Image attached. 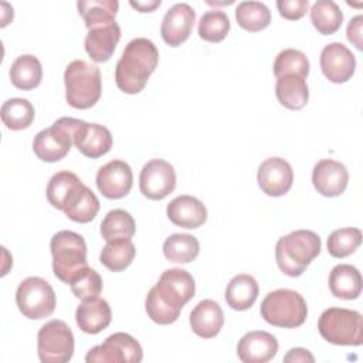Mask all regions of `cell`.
<instances>
[{
  "instance_id": "4",
  "label": "cell",
  "mask_w": 363,
  "mask_h": 363,
  "mask_svg": "<svg viewBox=\"0 0 363 363\" xmlns=\"http://www.w3.org/2000/svg\"><path fill=\"white\" fill-rule=\"evenodd\" d=\"M54 275L69 284L71 279L86 265V244L82 235L62 230L52 235L50 242Z\"/></svg>"
},
{
  "instance_id": "26",
  "label": "cell",
  "mask_w": 363,
  "mask_h": 363,
  "mask_svg": "<svg viewBox=\"0 0 363 363\" xmlns=\"http://www.w3.org/2000/svg\"><path fill=\"white\" fill-rule=\"evenodd\" d=\"M275 95L281 105L288 109H302L309 99V89L306 79L296 74H285L277 78Z\"/></svg>"
},
{
  "instance_id": "1",
  "label": "cell",
  "mask_w": 363,
  "mask_h": 363,
  "mask_svg": "<svg viewBox=\"0 0 363 363\" xmlns=\"http://www.w3.org/2000/svg\"><path fill=\"white\" fill-rule=\"evenodd\" d=\"M159 62L156 45L145 38L130 40L115 68V81L118 88L125 94H139Z\"/></svg>"
},
{
  "instance_id": "11",
  "label": "cell",
  "mask_w": 363,
  "mask_h": 363,
  "mask_svg": "<svg viewBox=\"0 0 363 363\" xmlns=\"http://www.w3.org/2000/svg\"><path fill=\"white\" fill-rule=\"evenodd\" d=\"M176 187V172L163 159L149 160L140 170L139 189L150 200H162Z\"/></svg>"
},
{
  "instance_id": "3",
  "label": "cell",
  "mask_w": 363,
  "mask_h": 363,
  "mask_svg": "<svg viewBox=\"0 0 363 363\" xmlns=\"http://www.w3.org/2000/svg\"><path fill=\"white\" fill-rule=\"evenodd\" d=\"M64 84L65 99L75 109H88L101 98V71L84 60H74L67 65Z\"/></svg>"
},
{
  "instance_id": "30",
  "label": "cell",
  "mask_w": 363,
  "mask_h": 363,
  "mask_svg": "<svg viewBox=\"0 0 363 363\" xmlns=\"http://www.w3.org/2000/svg\"><path fill=\"white\" fill-rule=\"evenodd\" d=\"M135 254L136 250L130 238H119L106 242L99 254V261L109 271L119 272L132 264Z\"/></svg>"
},
{
  "instance_id": "41",
  "label": "cell",
  "mask_w": 363,
  "mask_h": 363,
  "mask_svg": "<svg viewBox=\"0 0 363 363\" xmlns=\"http://www.w3.org/2000/svg\"><path fill=\"white\" fill-rule=\"evenodd\" d=\"M69 286L72 294L82 301L95 298L102 292V278L95 269L85 267L71 279Z\"/></svg>"
},
{
  "instance_id": "18",
  "label": "cell",
  "mask_w": 363,
  "mask_h": 363,
  "mask_svg": "<svg viewBox=\"0 0 363 363\" xmlns=\"http://www.w3.org/2000/svg\"><path fill=\"white\" fill-rule=\"evenodd\" d=\"M74 145L86 157L96 159L106 155L112 147V135L99 123H88L78 119L74 130Z\"/></svg>"
},
{
  "instance_id": "8",
  "label": "cell",
  "mask_w": 363,
  "mask_h": 363,
  "mask_svg": "<svg viewBox=\"0 0 363 363\" xmlns=\"http://www.w3.org/2000/svg\"><path fill=\"white\" fill-rule=\"evenodd\" d=\"M18 311L28 319H44L55 309V292L52 286L40 277H28L20 282L16 291Z\"/></svg>"
},
{
  "instance_id": "42",
  "label": "cell",
  "mask_w": 363,
  "mask_h": 363,
  "mask_svg": "<svg viewBox=\"0 0 363 363\" xmlns=\"http://www.w3.org/2000/svg\"><path fill=\"white\" fill-rule=\"evenodd\" d=\"M277 7L279 14L286 20L302 18L309 7L308 0H278Z\"/></svg>"
},
{
  "instance_id": "16",
  "label": "cell",
  "mask_w": 363,
  "mask_h": 363,
  "mask_svg": "<svg viewBox=\"0 0 363 363\" xmlns=\"http://www.w3.org/2000/svg\"><path fill=\"white\" fill-rule=\"evenodd\" d=\"M133 184L130 166L123 160H111L96 173V187L106 199L125 197Z\"/></svg>"
},
{
  "instance_id": "15",
  "label": "cell",
  "mask_w": 363,
  "mask_h": 363,
  "mask_svg": "<svg viewBox=\"0 0 363 363\" xmlns=\"http://www.w3.org/2000/svg\"><path fill=\"white\" fill-rule=\"evenodd\" d=\"M196 20L193 7L187 3L173 4L164 14L160 26L163 41L170 47L182 45L191 34Z\"/></svg>"
},
{
  "instance_id": "21",
  "label": "cell",
  "mask_w": 363,
  "mask_h": 363,
  "mask_svg": "<svg viewBox=\"0 0 363 363\" xmlns=\"http://www.w3.org/2000/svg\"><path fill=\"white\" fill-rule=\"evenodd\" d=\"M112 319L109 303L99 298L84 299L75 312V320L78 328L89 335H95L108 328Z\"/></svg>"
},
{
  "instance_id": "27",
  "label": "cell",
  "mask_w": 363,
  "mask_h": 363,
  "mask_svg": "<svg viewBox=\"0 0 363 363\" xmlns=\"http://www.w3.org/2000/svg\"><path fill=\"white\" fill-rule=\"evenodd\" d=\"M258 284L248 274H238L231 278L225 288V302L234 311L250 309L258 298Z\"/></svg>"
},
{
  "instance_id": "37",
  "label": "cell",
  "mask_w": 363,
  "mask_h": 363,
  "mask_svg": "<svg viewBox=\"0 0 363 363\" xmlns=\"http://www.w3.org/2000/svg\"><path fill=\"white\" fill-rule=\"evenodd\" d=\"M230 31L228 16L217 9L206 11L199 20V35L208 43L223 41Z\"/></svg>"
},
{
  "instance_id": "36",
  "label": "cell",
  "mask_w": 363,
  "mask_h": 363,
  "mask_svg": "<svg viewBox=\"0 0 363 363\" xmlns=\"http://www.w3.org/2000/svg\"><path fill=\"white\" fill-rule=\"evenodd\" d=\"M82 182L79 180V177L68 170H62L55 173L48 184H47V200L48 203L62 210L65 206L67 199L69 197V194L81 184Z\"/></svg>"
},
{
  "instance_id": "32",
  "label": "cell",
  "mask_w": 363,
  "mask_h": 363,
  "mask_svg": "<svg viewBox=\"0 0 363 363\" xmlns=\"http://www.w3.org/2000/svg\"><path fill=\"white\" fill-rule=\"evenodd\" d=\"M200 252L199 240L190 234H172L163 244L166 259L177 264H187L197 258Z\"/></svg>"
},
{
  "instance_id": "28",
  "label": "cell",
  "mask_w": 363,
  "mask_h": 363,
  "mask_svg": "<svg viewBox=\"0 0 363 363\" xmlns=\"http://www.w3.org/2000/svg\"><path fill=\"white\" fill-rule=\"evenodd\" d=\"M43 78V67L37 57L23 54L17 57L10 67L11 84L23 91L34 89L40 85Z\"/></svg>"
},
{
  "instance_id": "9",
  "label": "cell",
  "mask_w": 363,
  "mask_h": 363,
  "mask_svg": "<svg viewBox=\"0 0 363 363\" xmlns=\"http://www.w3.org/2000/svg\"><path fill=\"white\" fill-rule=\"evenodd\" d=\"M37 352L43 363H65L74 354V335L60 319L43 325L37 335Z\"/></svg>"
},
{
  "instance_id": "6",
  "label": "cell",
  "mask_w": 363,
  "mask_h": 363,
  "mask_svg": "<svg viewBox=\"0 0 363 363\" xmlns=\"http://www.w3.org/2000/svg\"><path fill=\"white\" fill-rule=\"evenodd\" d=\"M320 336L337 346H360L363 343V318L357 311L329 308L318 320Z\"/></svg>"
},
{
  "instance_id": "5",
  "label": "cell",
  "mask_w": 363,
  "mask_h": 363,
  "mask_svg": "<svg viewBox=\"0 0 363 363\" xmlns=\"http://www.w3.org/2000/svg\"><path fill=\"white\" fill-rule=\"evenodd\" d=\"M261 316L272 326L298 328L308 316V306L303 296L294 289H275L268 292L261 302Z\"/></svg>"
},
{
  "instance_id": "23",
  "label": "cell",
  "mask_w": 363,
  "mask_h": 363,
  "mask_svg": "<svg viewBox=\"0 0 363 363\" xmlns=\"http://www.w3.org/2000/svg\"><path fill=\"white\" fill-rule=\"evenodd\" d=\"M121 40V27L115 21L109 26L91 28L85 37V51L95 62L108 61Z\"/></svg>"
},
{
  "instance_id": "43",
  "label": "cell",
  "mask_w": 363,
  "mask_h": 363,
  "mask_svg": "<svg viewBox=\"0 0 363 363\" xmlns=\"http://www.w3.org/2000/svg\"><path fill=\"white\" fill-rule=\"evenodd\" d=\"M362 24H363V16L359 14L349 21L346 28L347 40L353 43L357 50H362Z\"/></svg>"
},
{
  "instance_id": "17",
  "label": "cell",
  "mask_w": 363,
  "mask_h": 363,
  "mask_svg": "<svg viewBox=\"0 0 363 363\" xmlns=\"http://www.w3.org/2000/svg\"><path fill=\"white\" fill-rule=\"evenodd\" d=\"M349 182V173L343 163L333 159L319 160L312 170L313 187L325 197L340 196Z\"/></svg>"
},
{
  "instance_id": "29",
  "label": "cell",
  "mask_w": 363,
  "mask_h": 363,
  "mask_svg": "<svg viewBox=\"0 0 363 363\" xmlns=\"http://www.w3.org/2000/svg\"><path fill=\"white\" fill-rule=\"evenodd\" d=\"M88 30L115 23L119 3L116 0H81L77 3Z\"/></svg>"
},
{
  "instance_id": "14",
  "label": "cell",
  "mask_w": 363,
  "mask_h": 363,
  "mask_svg": "<svg viewBox=\"0 0 363 363\" xmlns=\"http://www.w3.org/2000/svg\"><path fill=\"white\" fill-rule=\"evenodd\" d=\"M320 69L330 82L343 84L353 77L356 58L345 44L330 43L322 48Z\"/></svg>"
},
{
  "instance_id": "10",
  "label": "cell",
  "mask_w": 363,
  "mask_h": 363,
  "mask_svg": "<svg viewBox=\"0 0 363 363\" xmlns=\"http://www.w3.org/2000/svg\"><path fill=\"white\" fill-rule=\"evenodd\" d=\"M142 359L143 350L139 342L123 332L108 336L85 356L86 363H139Z\"/></svg>"
},
{
  "instance_id": "38",
  "label": "cell",
  "mask_w": 363,
  "mask_h": 363,
  "mask_svg": "<svg viewBox=\"0 0 363 363\" xmlns=\"http://www.w3.org/2000/svg\"><path fill=\"white\" fill-rule=\"evenodd\" d=\"M362 244V231L354 227H345L330 233L328 252L335 258H345L353 254Z\"/></svg>"
},
{
  "instance_id": "39",
  "label": "cell",
  "mask_w": 363,
  "mask_h": 363,
  "mask_svg": "<svg viewBox=\"0 0 363 363\" xmlns=\"http://www.w3.org/2000/svg\"><path fill=\"white\" fill-rule=\"evenodd\" d=\"M285 74H296L303 78L309 74V61L306 55L295 48L282 50L274 61V75L282 77Z\"/></svg>"
},
{
  "instance_id": "20",
  "label": "cell",
  "mask_w": 363,
  "mask_h": 363,
  "mask_svg": "<svg viewBox=\"0 0 363 363\" xmlns=\"http://www.w3.org/2000/svg\"><path fill=\"white\" fill-rule=\"evenodd\" d=\"M166 214L174 225L183 228H197L207 220L206 206L189 194L174 197L167 204Z\"/></svg>"
},
{
  "instance_id": "44",
  "label": "cell",
  "mask_w": 363,
  "mask_h": 363,
  "mask_svg": "<svg viewBox=\"0 0 363 363\" xmlns=\"http://www.w3.org/2000/svg\"><path fill=\"white\" fill-rule=\"evenodd\" d=\"M284 362L285 363H298V362H309L313 363L315 357L312 356V353L308 349L303 347H294L291 350H288V353L284 356Z\"/></svg>"
},
{
  "instance_id": "31",
  "label": "cell",
  "mask_w": 363,
  "mask_h": 363,
  "mask_svg": "<svg viewBox=\"0 0 363 363\" xmlns=\"http://www.w3.org/2000/svg\"><path fill=\"white\" fill-rule=\"evenodd\" d=\"M311 21L318 33L329 35L340 28L343 21V13L335 1L318 0L311 7Z\"/></svg>"
},
{
  "instance_id": "19",
  "label": "cell",
  "mask_w": 363,
  "mask_h": 363,
  "mask_svg": "<svg viewBox=\"0 0 363 363\" xmlns=\"http://www.w3.org/2000/svg\"><path fill=\"white\" fill-rule=\"evenodd\" d=\"M277 352V337L264 330H252L245 333L237 345L238 359L244 363H267L275 357Z\"/></svg>"
},
{
  "instance_id": "22",
  "label": "cell",
  "mask_w": 363,
  "mask_h": 363,
  "mask_svg": "<svg viewBox=\"0 0 363 363\" xmlns=\"http://www.w3.org/2000/svg\"><path fill=\"white\" fill-rule=\"evenodd\" d=\"M189 320L191 330L197 336L211 339L221 330L224 325V313L216 301L203 299L193 308Z\"/></svg>"
},
{
  "instance_id": "12",
  "label": "cell",
  "mask_w": 363,
  "mask_h": 363,
  "mask_svg": "<svg viewBox=\"0 0 363 363\" xmlns=\"http://www.w3.org/2000/svg\"><path fill=\"white\" fill-rule=\"evenodd\" d=\"M157 294L173 308L182 311L194 296L196 284L193 277L182 268L166 269L155 285Z\"/></svg>"
},
{
  "instance_id": "33",
  "label": "cell",
  "mask_w": 363,
  "mask_h": 363,
  "mask_svg": "<svg viewBox=\"0 0 363 363\" xmlns=\"http://www.w3.org/2000/svg\"><path fill=\"white\" fill-rule=\"evenodd\" d=\"M238 26L247 31H261L271 23V11L261 1H241L235 9Z\"/></svg>"
},
{
  "instance_id": "24",
  "label": "cell",
  "mask_w": 363,
  "mask_h": 363,
  "mask_svg": "<svg viewBox=\"0 0 363 363\" xmlns=\"http://www.w3.org/2000/svg\"><path fill=\"white\" fill-rule=\"evenodd\" d=\"M62 211L75 223H89L99 211V200L89 187L81 183L67 199Z\"/></svg>"
},
{
  "instance_id": "35",
  "label": "cell",
  "mask_w": 363,
  "mask_h": 363,
  "mask_svg": "<svg viewBox=\"0 0 363 363\" xmlns=\"http://www.w3.org/2000/svg\"><path fill=\"white\" fill-rule=\"evenodd\" d=\"M133 234L135 220L128 211L122 208L111 210L106 213L101 223V235L106 242L119 238H132Z\"/></svg>"
},
{
  "instance_id": "2",
  "label": "cell",
  "mask_w": 363,
  "mask_h": 363,
  "mask_svg": "<svg viewBox=\"0 0 363 363\" xmlns=\"http://www.w3.org/2000/svg\"><path fill=\"white\" fill-rule=\"evenodd\" d=\"M320 238L311 230H295L275 245L278 268L288 277H299L320 252Z\"/></svg>"
},
{
  "instance_id": "34",
  "label": "cell",
  "mask_w": 363,
  "mask_h": 363,
  "mask_svg": "<svg viewBox=\"0 0 363 363\" xmlns=\"http://www.w3.org/2000/svg\"><path fill=\"white\" fill-rule=\"evenodd\" d=\"M34 106L28 99L11 98L1 106V121L11 130L27 129L34 121Z\"/></svg>"
},
{
  "instance_id": "13",
  "label": "cell",
  "mask_w": 363,
  "mask_h": 363,
  "mask_svg": "<svg viewBox=\"0 0 363 363\" xmlns=\"http://www.w3.org/2000/svg\"><path fill=\"white\" fill-rule=\"evenodd\" d=\"M259 189L271 197H279L289 191L294 183V170L282 157L265 159L257 173Z\"/></svg>"
},
{
  "instance_id": "7",
  "label": "cell",
  "mask_w": 363,
  "mask_h": 363,
  "mask_svg": "<svg viewBox=\"0 0 363 363\" xmlns=\"http://www.w3.org/2000/svg\"><path fill=\"white\" fill-rule=\"evenodd\" d=\"M78 123L75 118H60L50 128L34 136L33 150L43 162H58L64 159L74 143V130Z\"/></svg>"
},
{
  "instance_id": "45",
  "label": "cell",
  "mask_w": 363,
  "mask_h": 363,
  "mask_svg": "<svg viewBox=\"0 0 363 363\" xmlns=\"http://www.w3.org/2000/svg\"><path fill=\"white\" fill-rule=\"evenodd\" d=\"M160 3H162L160 0H147V1H133V0H130V1H129V4H130L133 9L139 10L140 13H150V11H153L156 7H159Z\"/></svg>"
},
{
  "instance_id": "40",
  "label": "cell",
  "mask_w": 363,
  "mask_h": 363,
  "mask_svg": "<svg viewBox=\"0 0 363 363\" xmlns=\"http://www.w3.org/2000/svg\"><path fill=\"white\" fill-rule=\"evenodd\" d=\"M145 309L147 316L159 325H170L173 322L177 320V318L180 316L179 309L173 308L172 305H169L156 291V288H150V291L146 295V301H145Z\"/></svg>"
},
{
  "instance_id": "25",
  "label": "cell",
  "mask_w": 363,
  "mask_h": 363,
  "mask_svg": "<svg viewBox=\"0 0 363 363\" xmlns=\"http://www.w3.org/2000/svg\"><path fill=\"white\" fill-rule=\"evenodd\" d=\"M329 289L333 296L352 301L362 292V275L350 264H339L329 274Z\"/></svg>"
}]
</instances>
